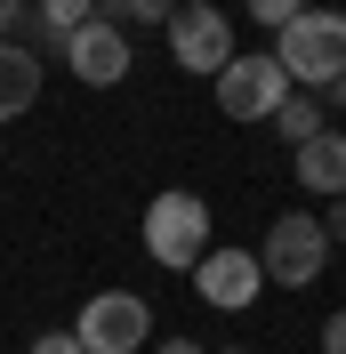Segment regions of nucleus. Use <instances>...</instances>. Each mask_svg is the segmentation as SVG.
Instances as JSON below:
<instances>
[{"instance_id": "16", "label": "nucleus", "mask_w": 346, "mask_h": 354, "mask_svg": "<svg viewBox=\"0 0 346 354\" xmlns=\"http://www.w3.org/2000/svg\"><path fill=\"white\" fill-rule=\"evenodd\" d=\"M322 354H346V306H338V314L322 322Z\"/></svg>"}, {"instance_id": "13", "label": "nucleus", "mask_w": 346, "mask_h": 354, "mask_svg": "<svg viewBox=\"0 0 346 354\" xmlns=\"http://www.w3.org/2000/svg\"><path fill=\"white\" fill-rule=\"evenodd\" d=\"M97 17H105V24H170L177 17V8H170V0H97Z\"/></svg>"}, {"instance_id": "14", "label": "nucleus", "mask_w": 346, "mask_h": 354, "mask_svg": "<svg viewBox=\"0 0 346 354\" xmlns=\"http://www.w3.org/2000/svg\"><path fill=\"white\" fill-rule=\"evenodd\" d=\"M250 17H258L266 32H290V24L306 17V0H250Z\"/></svg>"}, {"instance_id": "17", "label": "nucleus", "mask_w": 346, "mask_h": 354, "mask_svg": "<svg viewBox=\"0 0 346 354\" xmlns=\"http://www.w3.org/2000/svg\"><path fill=\"white\" fill-rule=\"evenodd\" d=\"M322 225H330V242H346V194L330 201V218H322Z\"/></svg>"}, {"instance_id": "18", "label": "nucleus", "mask_w": 346, "mask_h": 354, "mask_svg": "<svg viewBox=\"0 0 346 354\" xmlns=\"http://www.w3.org/2000/svg\"><path fill=\"white\" fill-rule=\"evenodd\" d=\"M24 17V0H0V41H8V24Z\"/></svg>"}, {"instance_id": "9", "label": "nucleus", "mask_w": 346, "mask_h": 354, "mask_svg": "<svg viewBox=\"0 0 346 354\" xmlns=\"http://www.w3.org/2000/svg\"><path fill=\"white\" fill-rule=\"evenodd\" d=\"M290 169H298V185H306V194H322V201H338V194H346V137H338V129H322V137H306L298 153H290Z\"/></svg>"}, {"instance_id": "15", "label": "nucleus", "mask_w": 346, "mask_h": 354, "mask_svg": "<svg viewBox=\"0 0 346 354\" xmlns=\"http://www.w3.org/2000/svg\"><path fill=\"white\" fill-rule=\"evenodd\" d=\"M33 354H89V346H81L73 330H41V338H33Z\"/></svg>"}, {"instance_id": "11", "label": "nucleus", "mask_w": 346, "mask_h": 354, "mask_svg": "<svg viewBox=\"0 0 346 354\" xmlns=\"http://www.w3.org/2000/svg\"><path fill=\"white\" fill-rule=\"evenodd\" d=\"M81 24H97V0H41V41L57 48V57H65V41Z\"/></svg>"}, {"instance_id": "19", "label": "nucleus", "mask_w": 346, "mask_h": 354, "mask_svg": "<svg viewBox=\"0 0 346 354\" xmlns=\"http://www.w3.org/2000/svg\"><path fill=\"white\" fill-rule=\"evenodd\" d=\"M153 354H201V346H194V338H161Z\"/></svg>"}, {"instance_id": "7", "label": "nucleus", "mask_w": 346, "mask_h": 354, "mask_svg": "<svg viewBox=\"0 0 346 354\" xmlns=\"http://www.w3.org/2000/svg\"><path fill=\"white\" fill-rule=\"evenodd\" d=\"M129 65H137V57H129V24H105V17H97V24H81V32L65 41V73L81 88H121Z\"/></svg>"}, {"instance_id": "4", "label": "nucleus", "mask_w": 346, "mask_h": 354, "mask_svg": "<svg viewBox=\"0 0 346 354\" xmlns=\"http://www.w3.org/2000/svg\"><path fill=\"white\" fill-rule=\"evenodd\" d=\"M290 97H298V81L282 73L274 48H258V57H234V65L217 73V113H226V121H274Z\"/></svg>"}, {"instance_id": "12", "label": "nucleus", "mask_w": 346, "mask_h": 354, "mask_svg": "<svg viewBox=\"0 0 346 354\" xmlns=\"http://www.w3.org/2000/svg\"><path fill=\"white\" fill-rule=\"evenodd\" d=\"M274 129L290 137V153H298L306 137H322V105H314V97H306V88H298V97H290V105L274 113Z\"/></svg>"}, {"instance_id": "6", "label": "nucleus", "mask_w": 346, "mask_h": 354, "mask_svg": "<svg viewBox=\"0 0 346 354\" xmlns=\"http://www.w3.org/2000/svg\"><path fill=\"white\" fill-rule=\"evenodd\" d=\"M161 32H170V57H177V65H185V73H210V81L242 57V48H234V24H226V8H210V0L177 8Z\"/></svg>"}, {"instance_id": "21", "label": "nucleus", "mask_w": 346, "mask_h": 354, "mask_svg": "<svg viewBox=\"0 0 346 354\" xmlns=\"http://www.w3.org/2000/svg\"><path fill=\"white\" fill-rule=\"evenodd\" d=\"M330 97H338V105H346V81H338V88H330Z\"/></svg>"}, {"instance_id": "1", "label": "nucleus", "mask_w": 346, "mask_h": 354, "mask_svg": "<svg viewBox=\"0 0 346 354\" xmlns=\"http://www.w3.org/2000/svg\"><path fill=\"white\" fill-rule=\"evenodd\" d=\"M274 57H282V73L314 97V88H338L346 81V17L338 8H306L290 32H274Z\"/></svg>"}, {"instance_id": "10", "label": "nucleus", "mask_w": 346, "mask_h": 354, "mask_svg": "<svg viewBox=\"0 0 346 354\" xmlns=\"http://www.w3.org/2000/svg\"><path fill=\"white\" fill-rule=\"evenodd\" d=\"M33 97H41V57L24 41H0V121L33 113Z\"/></svg>"}, {"instance_id": "3", "label": "nucleus", "mask_w": 346, "mask_h": 354, "mask_svg": "<svg viewBox=\"0 0 346 354\" xmlns=\"http://www.w3.org/2000/svg\"><path fill=\"white\" fill-rule=\"evenodd\" d=\"M330 225L322 218H306V209H290V218L266 225V242H258V266H266V282L282 290H306V282H322V266H330Z\"/></svg>"}, {"instance_id": "5", "label": "nucleus", "mask_w": 346, "mask_h": 354, "mask_svg": "<svg viewBox=\"0 0 346 354\" xmlns=\"http://www.w3.org/2000/svg\"><path fill=\"white\" fill-rule=\"evenodd\" d=\"M73 338L89 354H137V346H153V306L137 290H97L81 306V322H73Z\"/></svg>"}, {"instance_id": "2", "label": "nucleus", "mask_w": 346, "mask_h": 354, "mask_svg": "<svg viewBox=\"0 0 346 354\" xmlns=\"http://www.w3.org/2000/svg\"><path fill=\"white\" fill-rule=\"evenodd\" d=\"M145 258H153V266H177V274H194V266L210 258V201L185 194V185L153 194V209H145Z\"/></svg>"}, {"instance_id": "20", "label": "nucleus", "mask_w": 346, "mask_h": 354, "mask_svg": "<svg viewBox=\"0 0 346 354\" xmlns=\"http://www.w3.org/2000/svg\"><path fill=\"white\" fill-rule=\"evenodd\" d=\"M217 354H258V346H217Z\"/></svg>"}, {"instance_id": "8", "label": "nucleus", "mask_w": 346, "mask_h": 354, "mask_svg": "<svg viewBox=\"0 0 346 354\" xmlns=\"http://www.w3.org/2000/svg\"><path fill=\"white\" fill-rule=\"evenodd\" d=\"M194 290L210 298L217 314H242L266 290V266H258V250H210V258L194 266Z\"/></svg>"}]
</instances>
